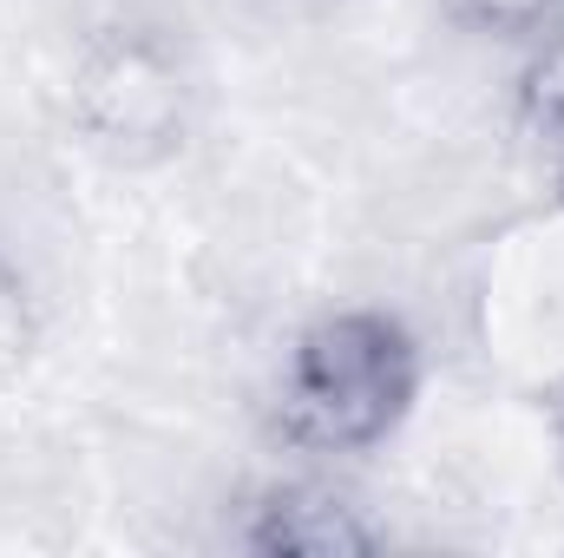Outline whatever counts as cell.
Here are the masks:
<instances>
[{"instance_id":"cell-1","label":"cell","mask_w":564,"mask_h":558,"mask_svg":"<svg viewBox=\"0 0 564 558\" xmlns=\"http://www.w3.org/2000/svg\"><path fill=\"white\" fill-rule=\"evenodd\" d=\"M421 395V348L381 309L322 315L282 368V433L308 453L381 447Z\"/></svg>"},{"instance_id":"cell-2","label":"cell","mask_w":564,"mask_h":558,"mask_svg":"<svg viewBox=\"0 0 564 558\" xmlns=\"http://www.w3.org/2000/svg\"><path fill=\"white\" fill-rule=\"evenodd\" d=\"M73 132L106 164H164L191 132V73L177 46L151 26H106L79 46L66 86Z\"/></svg>"},{"instance_id":"cell-3","label":"cell","mask_w":564,"mask_h":558,"mask_svg":"<svg viewBox=\"0 0 564 558\" xmlns=\"http://www.w3.org/2000/svg\"><path fill=\"white\" fill-rule=\"evenodd\" d=\"M243 546L270 558H355L375 552L381 533L328 486H270L257 506H250V526H243Z\"/></svg>"},{"instance_id":"cell-4","label":"cell","mask_w":564,"mask_h":558,"mask_svg":"<svg viewBox=\"0 0 564 558\" xmlns=\"http://www.w3.org/2000/svg\"><path fill=\"white\" fill-rule=\"evenodd\" d=\"M40 348V302H33V282L13 257H0V388L26 375Z\"/></svg>"},{"instance_id":"cell-5","label":"cell","mask_w":564,"mask_h":558,"mask_svg":"<svg viewBox=\"0 0 564 558\" xmlns=\"http://www.w3.org/2000/svg\"><path fill=\"white\" fill-rule=\"evenodd\" d=\"M230 7L263 20V26H302V20H322L335 0H230Z\"/></svg>"},{"instance_id":"cell-6","label":"cell","mask_w":564,"mask_h":558,"mask_svg":"<svg viewBox=\"0 0 564 558\" xmlns=\"http://www.w3.org/2000/svg\"><path fill=\"white\" fill-rule=\"evenodd\" d=\"M558 433H564V395H558Z\"/></svg>"}]
</instances>
